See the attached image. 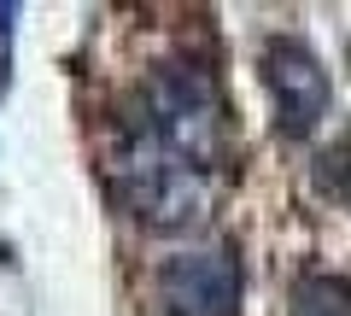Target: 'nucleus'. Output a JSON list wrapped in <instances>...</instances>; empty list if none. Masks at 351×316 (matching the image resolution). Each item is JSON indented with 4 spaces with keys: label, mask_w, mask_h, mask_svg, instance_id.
<instances>
[{
    "label": "nucleus",
    "mask_w": 351,
    "mask_h": 316,
    "mask_svg": "<svg viewBox=\"0 0 351 316\" xmlns=\"http://www.w3.org/2000/svg\"><path fill=\"white\" fill-rule=\"evenodd\" d=\"M100 147H106V182H112V193L147 228H193V223L211 217L217 176L164 147V135L147 123L141 100H123L106 117Z\"/></svg>",
    "instance_id": "nucleus-1"
},
{
    "label": "nucleus",
    "mask_w": 351,
    "mask_h": 316,
    "mask_svg": "<svg viewBox=\"0 0 351 316\" xmlns=\"http://www.w3.org/2000/svg\"><path fill=\"white\" fill-rule=\"evenodd\" d=\"M135 100H141V112H147V123L164 135V147L182 152L188 165L211 170V176L228 165V106H223L217 76L205 71L199 59H188V53L158 59L141 76Z\"/></svg>",
    "instance_id": "nucleus-2"
},
{
    "label": "nucleus",
    "mask_w": 351,
    "mask_h": 316,
    "mask_svg": "<svg viewBox=\"0 0 351 316\" xmlns=\"http://www.w3.org/2000/svg\"><path fill=\"white\" fill-rule=\"evenodd\" d=\"M152 293L170 316H234L240 311V258L228 246L170 252L152 276Z\"/></svg>",
    "instance_id": "nucleus-3"
},
{
    "label": "nucleus",
    "mask_w": 351,
    "mask_h": 316,
    "mask_svg": "<svg viewBox=\"0 0 351 316\" xmlns=\"http://www.w3.org/2000/svg\"><path fill=\"white\" fill-rule=\"evenodd\" d=\"M263 82L276 100V123L287 135H311L328 117V71L299 36H276L263 47Z\"/></svg>",
    "instance_id": "nucleus-4"
},
{
    "label": "nucleus",
    "mask_w": 351,
    "mask_h": 316,
    "mask_svg": "<svg viewBox=\"0 0 351 316\" xmlns=\"http://www.w3.org/2000/svg\"><path fill=\"white\" fill-rule=\"evenodd\" d=\"M293 316H351V281L346 276H304L293 287Z\"/></svg>",
    "instance_id": "nucleus-5"
},
{
    "label": "nucleus",
    "mask_w": 351,
    "mask_h": 316,
    "mask_svg": "<svg viewBox=\"0 0 351 316\" xmlns=\"http://www.w3.org/2000/svg\"><path fill=\"white\" fill-rule=\"evenodd\" d=\"M316 188L351 199V147H334V152H322V158H316Z\"/></svg>",
    "instance_id": "nucleus-6"
}]
</instances>
